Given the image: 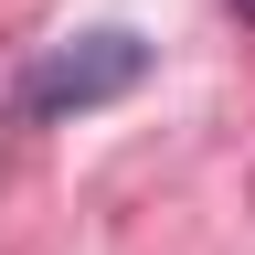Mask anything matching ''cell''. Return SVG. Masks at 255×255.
<instances>
[{
  "label": "cell",
  "mask_w": 255,
  "mask_h": 255,
  "mask_svg": "<svg viewBox=\"0 0 255 255\" xmlns=\"http://www.w3.org/2000/svg\"><path fill=\"white\" fill-rule=\"evenodd\" d=\"M234 21H255V0H234Z\"/></svg>",
  "instance_id": "7a4b0ae2"
},
{
  "label": "cell",
  "mask_w": 255,
  "mask_h": 255,
  "mask_svg": "<svg viewBox=\"0 0 255 255\" xmlns=\"http://www.w3.org/2000/svg\"><path fill=\"white\" fill-rule=\"evenodd\" d=\"M149 32H128V21H96L75 32V43H43L21 64V128H64V117H96V107H117V96H138L149 85Z\"/></svg>",
  "instance_id": "6da1fadb"
}]
</instances>
